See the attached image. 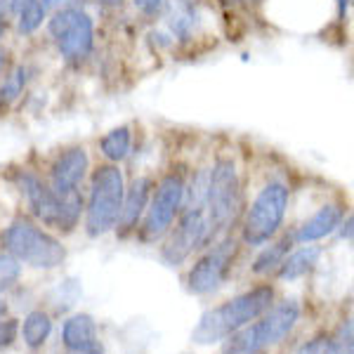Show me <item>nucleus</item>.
<instances>
[{
	"instance_id": "1",
	"label": "nucleus",
	"mask_w": 354,
	"mask_h": 354,
	"mask_svg": "<svg viewBox=\"0 0 354 354\" xmlns=\"http://www.w3.org/2000/svg\"><path fill=\"white\" fill-rule=\"evenodd\" d=\"M274 305V288L272 286H255L236 298L222 302L220 307L203 312L198 324L192 330V340L196 345H215L227 340L232 333L248 326L250 322L265 314Z\"/></svg>"
},
{
	"instance_id": "2",
	"label": "nucleus",
	"mask_w": 354,
	"mask_h": 354,
	"mask_svg": "<svg viewBox=\"0 0 354 354\" xmlns=\"http://www.w3.org/2000/svg\"><path fill=\"white\" fill-rule=\"evenodd\" d=\"M17 187L36 220H41L45 227L57 232H71L81 220L83 198L78 192L73 194H55L50 185H45L38 175L19 173L17 175Z\"/></svg>"
},
{
	"instance_id": "3",
	"label": "nucleus",
	"mask_w": 354,
	"mask_h": 354,
	"mask_svg": "<svg viewBox=\"0 0 354 354\" xmlns=\"http://www.w3.org/2000/svg\"><path fill=\"white\" fill-rule=\"evenodd\" d=\"M300 319V305L295 300H283L272 310L260 314L258 322L248 324L232 333L225 342V354H262L270 347L288 338Z\"/></svg>"
},
{
	"instance_id": "4",
	"label": "nucleus",
	"mask_w": 354,
	"mask_h": 354,
	"mask_svg": "<svg viewBox=\"0 0 354 354\" xmlns=\"http://www.w3.org/2000/svg\"><path fill=\"white\" fill-rule=\"evenodd\" d=\"M125 196V180L116 163L100 165L90 177V196L85 205V232L93 239L116 230Z\"/></svg>"
},
{
	"instance_id": "5",
	"label": "nucleus",
	"mask_w": 354,
	"mask_h": 354,
	"mask_svg": "<svg viewBox=\"0 0 354 354\" xmlns=\"http://www.w3.org/2000/svg\"><path fill=\"white\" fill-rule=\"evenodd\" d=\"M241 213V180L232 158H218L210 168L205 215L210 225V241H218Z\"/></svg>"
},
{
	"instance_id": "6",
	"label": "nucleus",
	"mask_w": 354,
	"mask_h": 354,
	"mask_svg": "<svg viewBox=\"0 0 354 354\" xmlns=\"http://www.w3.org/2000/svg\"><path fill=\"white\" fill-rule=\"evenodd\" d=\"M3 243L10 255L36 270H55L66 258V250L59 239H55L50 232L26 218L12 220V225L3 234Z\"/></svg>"
},
{
	"instance_id": "7",
	"label": "nucleus",
	"mask_w": 354,
	"mask_h": 354,
	"mask_svg": "<svg viewBox=\"0 0 354 354\" xmlns=\"http://www.w3.org/2000/svg\"><path fill=\"white\" fill-rule=\"evenodd\" d=\"M290 192L283 182H270L260 189L255 201L250 203L243 222V241L248 245L270 243L281 230L288 210Z\"/></svg>"
},
{
	"instance_id": "8",
	"label": "nucleus",
	"mask_w": 354,
	"mask_h": 354,
	"mask_svg": "<svg viewBox=\"0 0 354 354\" xmlns=\"http://www.w3.org/2000/svg\"><path fill=\"white\" fill-rule=\"evenodd\" d=\"M48 33L66 62L88 59L95 48V24L81 8H59L48 19Z\"/></svg>"
},
{
	"instance_id": "9",
	"label": "nucleus",
	"mask_w": 354,
	"mask_h": 354,
	"mask_svg": "<svg viewBox=\"0 0 354 354\" xmlns=\"http://www.w3.org/2000/svg\"><path fill=\"white\" fill-rule=\"evenodd\" d=\"M185 173L182 170H170L165 173L158 185L151 192V201L145 210V222H142V239L145 241H158L170 232L177 213L182 210L185 201Z\"/></svg>"
},
{
	"instance_id": "10",
	"label": "nucleus",
	"mask_w": 354,
	"mask_h": 354,
	"mask_svg": "<svg viewBox=\"0 0 354 354\" xmlns=\"http://www.w3.org/2000/svg\"><path fill=\"white\" fill-rule=\"evenodd\" d=\"M205 243H210V225L205 208H185L180 222L175 225V230L170 232L168 241L161 248V255L165 265L177 267Z\"/></svg>"
},
{
	"instance_id": "11",
	"label": "nucleus",
	"mask_w": 354,
	"mask_h": 354,
	"mask_svg": "<svg viewBox=\"0 0 354 354\" xmlns=\"http://www.w3.org/2000/svg\"><path fill=\"white\" fill-rule=\"evenodd\" d=\"M236 258V241L222 239L203 255L187 274V288L196 295H208L225 283L232 262Z\"/></svg>"
},
{
	"instance_id": "12",
	"label": "nucleus",
	"mask_w": 354,
	"mask_h": 354,
	"mask_svg": "<svg viewBox=\"0 0 354 354\" xmlns=\"http://www.w3.org/2000/svg\"><path fill=\"white\" fill-rule=\"evenodd\" d=\"M90 168L88 151L83 147H68L55 158L50 168V189L55 194H73L78 192Z\"/></svg>"
},
{
	"instance_id": "13",
	"label": "nucleus",
	"mask_w": 354,
	"mask_h": 354,
	"mask_svg": "<svg viewBox=\"0 0 354 354\" xmlns=\"http://www.w3.org/2000/svg\"><path fill=\"white\" fill-rule=\"evenodd\" d=\"M62 340L68 354H102L100 338H97V324L90 314H73L64 322Z\"/></svg>"
},
{
	"instance_id": "14",
	"label": "nucleus",
	"mask_w": 354,
	"mask_h": 354,
	"mask_svg": "<svg viewBox=\"0 0 354 354\" xmlns=\"http://www.w3.org/2000/svg\"><path fill=\"white\" fill-rule=\"evenodd\" d=\"M342 218H345L342 205H338V203L322 205V208H319L310 220H305L298 230L290 234V236H293V243L305 245V243H312V241H319V239L330 236V234L338 230Z\"/></svg>"
},
{
	"instance_id": "15",
	"label": "nucleus",
	"mask_w": 354,
	"mask_h": 354,
	"mask_svg": "<svg viewBox=\"0 0 354 354\" xmlns=\"http://www.w3.org/2000/svg\"><path fill=\"white\" fill-rule=\"evenodd\" d=\"M151 192H153L151 177H137V180H133V185L125 189L121 218H118V225H116V227H121V234L133 232L135 227L140 225L142 215H145L147 205H149Z\"/></svg>"
},
{
	"instance_id": "16",
	"label": "nucleus",
	"mask_w": 354,
	"mask_h": 354,
	"mask_svg": "<svg viewBox=\"0 0 354 354\" xmlns=\"http://www.w3.org/2000/svg\"><path fill=\"white\" fill-rule=\"evenodd\" d=\"M196 26H198V12L194 8V0H175L168 17V28L173 41L180 43L192 41L194 33H196Z\"/></svg>"
},
{
	"instance_id": "17",
	"label": "nucleus",
	"mask_w": 354,
	"mask_h": 354,
	"mask_svg": "<svg viewBox=\"0 0 354 354\" xmlns=\"http://www.w3.org/2000/svg\"><path fill=\"white\" fill-rule=\"evenodd\" d=\"M322 258V248L319 245H302V248L293 250L290 255H286L279 267V279L281 281H295V279L305 277L307 272H312L319 265Z\"/></svg>"
},
{
	"instance_id": "18",
	"label": "nucleus",
	"mask_w": 354,
	"mask_h": 354,
	"mask_svg": "<svg viewBox=\"0 0 354 354\" xmlns=\"http://www.w3.org/2000/svg\"><path fill=\"white\" fill-rule=\"evenodd\" d=\"M130 147H133V130H130V125H118V128L109 130L100 140L102 156L116 165L130 156Z\"/></svg>"
},
{
	"instance_id": "19",
	"label": "nucleus",
	"mask_w": 354,
	"mask_h": 354,
	"mask_svg": "<svg viewBox=\"0 0 354 354\" xmlns=\"http://www.w3.org/2000/svg\"><path fill=\"white\" fill-rule=\"evenodd\" d=\"M290 245H293V236H290V234H286V236H281L277 243L267 245V248L262 250L258 258H255V262H253V272H255V274H260V277L277 272L279 267H281L283 258L288 255Z\"/></svg>"
},
{
	"instance_id": "20",
	"label": "nucleus",
	"mask_w": 354,
	"mask_h": 354,
	"mask_svg": "<svg viewBox=\"0 0 354 354\" xmlns=\"http://www.w3.org/2000/svg\"><path fill=\"white\" fill-rule=\"evenodd\" d=\"M50 333H53V319L48 317L45 312L36 310L31 314H26L24 319V326H21V338L28 347H43L45 340L50 338Z\"/></svg>"
},
{
	"instance_id": "21",
	"label": "nucleus",
	"mask_w": 354,
	"mask_h": 354,
	"mask_svg": "<svg viewBox=\"0 0 354 354\" xmlns=\"http://www.w3.org/2000/svg\"><path fill=\"white\" fill-rule=\"evenodd\" d=\"M26 83H28V68L17 66L15 71L8 76V81L0 85V111L10 109V104L19 100V95L24 93Z\"/></svg>"
},
{
	"instance_id": "22",
	"label": "nucleus",
	"mask_w": 354,
	"mask_h": 354,
	"mask_svg": "<svg viewBox=\"0 0 354 354\" xmlns=\"http://www.w3.org/2000/svg\"><path fill=\"white\" fill-rule=\"evenodd\" d=\"M45 19H48L45 5L41 0H33V3H28L26 8H21L19 12H17V28H19V33H24V36H31V33H36L38 28L43 26Z\"/></svg>"
},
{
	"instance_id": "23",
	"label": "nucleus",
	"mask_w": 354,
	"mask_h": 354,
	"mask_svg": "<svg viewBox=\"0 0 354 354\" xmlns=\"http://www.w3.org/2000/svg\"><path fill=\"white\" fill-rule=\"evenodd\" d=\"M19 274H21L19 260L10 253H0V293L12 288L19 281Z\"/></svg>"
},
{
	"instance_id": "24",
	"label": "nucleus",
	"mask_w": 354,
	"mask_h": 354,
	"mask_svg": "<svg viewBox=\"0 0 354 354\" xmlns=\"http://www.w3.org/2000/svg\"><path fill=\"white\" fill-rule=\"evenodd\" d=\"M330 340H333V354H354L352 352L354 342H352V322L350 319L342 324L338 328V333H335V338H330Z\"/></svg>"
},
{
	"instance_id": "25",
	"label": "nucleus",
	"mask_w": 354,
	"mask_h": 354,
	"mask_svg": "<svg viewBox=\"0 0 354 354\" xmlns=\"http://www.w3.org/2000/svg\"><path fill=\"white\" fill-rule=\"evenodd\" d=\"M295 354H333V340L326 338V335H319L307 345H302Z\"/></svg>"
},
{
	"instance_id": "26",
	"label": "nucleus",
	"mask_w": 354,
	"mask_h": 354,
	"mask_svg": "<svg viewBox=\"0 0 354 354\" xmlns=\"http://www.w3.org/2000/svg\"><path fill=\"white\" fill-rule=\"evenodd\" d=\"M17 330H19L17 319H3V322H0V350L12 345L17 338Z\"/></svg>"
},
{
	"instance_id": "27",
	"label": "nucleus",
	"mask_w": 354,
	"mask_h": 354,
	"mask_svg": "<svg viewBox=\"0 0 354 354\" xmlns=\"http://www.w3.org/2000/svg\"><path fill=\"white\" fill-rule=\"evenodd\" d=\"M165 3L168 0H133V5L145 17H158L165 10Z\"/></svg>"
},
{
	"instance_id": "28",
	"label": "nucleus",
	"mask_w": 354,
	"mask_h": 354,
	"mask_svg": "<svg viewBox=\"0 0 354 354\" xmlns=\"http://www.w3.org/2000/svg\"><path fill=\"white\" fill-rule=\"evenodd\" d=\"M28 3H33V0H8V10H10V12H15V15H17L21 8H26Z\"/></svg>"
},
{
	"instance_id": "29",
	"label": "nucleus",
	"mask_w": 354,
	"mask_h": 354,
	"mask_svg": "<svg viewBox=\"0 0 354 354\" xmlns=\"http://www.w3.org/2000/svg\"><path fill=\"white\" fill-rule=\"evenodd\" d=\"M335 5H338V17H340V19H345L347 12H350L352 0H335Z\"/></svg>"
},
{
	"instance_id": "30",
	"label": "nucleus",
	"mask_w": 354,
	"mask_h": 354,
	"mask_svg": "<svg viewBox=\"0 0 354 354\" xmlns=\"http://www.w3.org/2000/svg\"><path fill=\"white\" fill-rule=\"evenodd\" d=\"M338 227H340V239H347V241H350V239H352V218H347L345 225L340 222Z\"/></svg>"
},
{
	"instance_id": "31",
	"label": "nucleus",
	"mask_w": 354,
	"mask_h": 354,
	"mask_svg": "<svg viewBox=\"0 0 354 354\" xmlns=\"http://www.w3.org/2000/svg\"><path fill=\"white\" fill-rule=\"evenodd\" d=\"M45 5V10H59V8H66L68 0H41Z\"/></svg>"
},
{
	"instance_id": "32",
	"label": "nucleus",
	"mask_w": 354,
	"mask_h": 354,
	"mask_svg": "<svg viewBox=\"0 0 354 354\" xmlns=\"http://www.w3.org/2000/svg\"><path fill=\"white\" fill-rule=\"evenodd\" d=\"M5 28H8V10L0 5V38L5 36Z\"/></svg>"
},
{
	"instance_id": "33",
	"label": "nucleus",
	"mask_w": 354,
	"mask_h": 354,
	"mask_svg": "<svg viewBox=\"0 0 354 354\" xmlns=\"http://www.w3.org/2000/svg\"><path fill=\"white\" fill-rule=\"evenodd\" d=\"M125 0H100V5H104V8H111V10H118L123 8Z\"/></svg>"
},
{
	"instance_id": "34",
	"label": "nucleus",
	"mask_w": 354,
	"mask_h": 354,
	"mask_svg": "<svg viewBox=\"0 0 354 354\" xmlns=\"http://www.w3.org/2000/svg\"><path fill=\"white\" fill-rule=\"evenodd\" d=\"M5 64H8V53H5V48H0V73L5 71Z\"/></svg>"
},
{
	"instance_id": "35",
	"label": "nucleus",
	"mask_w": 354,
	"mask_h": 354,
	"mask_svg": "<svg viewBox=\"0 0 354 354\" xmlns=\"http://www.w3.org/2000/svg\"><path fill=\"white\" fill-rule=\"evenodd\" d=\"M3 317H5V302L0 300V319H3Z\"/></svg>"
},
{
	"instance_id": "36",
	"label": "nucleus",
	"mask_w": 354,
	"mask_h": 354,
	"mask_svg": "<svg viewBox=\"0 0 354 354\" xmlns=\"http://www.w3.org/2000/svg\"><path fill=\"white\" fill-rule=\"evenodd\" d=\"M255 3H258V0H255Z\"/></svg>"
}]
</instances>
